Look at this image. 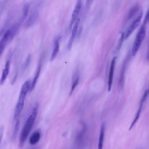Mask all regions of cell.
Returning <instances> with one entry per match:
<instances>
[{
  "label": "cell",
  "instance_id": "6da1fadb",
  "mask_svg": "<svg viewBox=\"0 0 149 149\" xmlns=\"http://www.w3.org/2000/svg\"><path fill=\"white\" fill-rule=\"evenodd\" d=\"M38 108V104L36 102L32 113L26 121L21 132L19 142V146L23 147L27 137L31 132L36 117Z\"/></svg>",
  "mask_w": 149,
  "mask_h": 149
},
{
  "label": "cell",
  "instance_id": "7a4b0ae2",
  "mask_svg": "<svg viewBox=\"0 0 149 149\" xmlns=\"http://www.w3.org/2000/svg\"><path fill=\"white\" fill-rule=\"evenodd\" d=\"M147 23L144 21L136 35L132 50V55L133 56H136L144 38L146 33Z\"/></svg>",
  "mask_w": 149,
  "mask_h": 149
},
{
  "label": "cell",
  "instance_id": "3957f363",
  "mask_svg": "<svg viewBox=\"0 0 149 149\" xmlns=\"http://www.w3.org/2000/svg\"><path fill=\"white\" fill-rule=\"evenodd\" d=\"M143 16V13H141L138 17L133 22L130 26L125 34V39L127 38L134 31L139 25L141 22Z\"/></svg>",
  "mask_w": 149,
  "mask_h": 149
},
{
  "label": "cell",
  "instance_id": "277c9868",
  "mask_svg": "<svg viewBox=\"0 0 149 149\" xmlns=\"http://www.w3.org/2000/svg\"><path fill=\"white\" fill-rule=\"evenodd\" d=\"M24 21V20L21 17L19 21L14 24L9 29L10 31V35L8 40L9 42H10L13 40Z\"/></svg>",
  "mask_w": 149,
  "mask_h": 149
},
{
  "label": "cell",
  "instance_id": "5b68a950",
  "mask_svg": "<svg viewBox=\"0 0 149 149\" xmlns=\"http://www.w3.org/2000/svg\"><path fill=\"white\" fill-rule=\"evenodd\" d=\"M81 8V3L80 1H79L75 9L73 10L71 17L70 24L69 26V31L70 33L71 32L72 30V26L73 24L77 21L78 15Z\"/></svg>",
  "mask_w": 149,
  "mask_h": 149
},
{
  "label": "cell",
  "instance_id": "8992f818",
  "mask_svg": "<svg viewBox=\"0 0 149 149\" xmlns=\"http://www.w3.org/2000/svg\"><path fill=\"white\" fill-rule=\"evenodd\" d=\"M10 35V31L8 30L5 33L0 41V55L1 56L5 48L8 40Z\"/></svg>",
  "mask_w": 149,
  "mask_h": 149
},
{
  "label": "cell",
  "instance_id": "52a82bcc",
  "mask_svg": "<svg viewBox=\"0 0 149 149\" xmlns=\"http://www.w3.org/2000/svg\"><path fill=\"white\" fill-rule=\"evenodd\" d=\"M116 58V57H114L112 59L111 62L108 82V91H110L111 90L112 84V83L114 65L115 64Z\"/></svg>",
  "mask_w": 149,
  "mask_h": 149
},
{
  "label": "cell",
  "instance_id": "ba28073f",
  "mask_svg": "<svg viewBox=\"0 0 149 149\" xmlns=\"http://www.w3.org/2000/svg\"><path fill=\"white\" fill-rule=\"evenodd\" d=\"M38 15V11L36 10L33 12L25 23V27L28 28L32 26L37 19Z\"/></svg>",
  "mask_w": 149,
  "mask_h": 149
},
{
  "label": "cell",
  "instance_id": "9c48e42d",
  "mask_svg": "<svg viewBox=\"0 0 149 149\" xmlns=\"http://www.w3.org/2000/svg\"><path fill=\"white\" fill-rule=\"evenodd\" d=\"M39 130L35 131L30 136L29 141L31 145H34L39 141L41 137V133Z\"/></svg>",
  "mask_w": 149,
  "mask_h": 149
},
{
  "label": "cell",
  "instance_id": "30bf717a",
  "mask_svg": "<svg viewBox=\"0 0 149 149\" xmlns=\"http://www.w3.org/2000/svg\"><path fill=\"white\" fill-rule=\"evenodd\" d=\"M10 68V61H7L6 63L5 67L2 72L0 82L1 85H3L5 82L9 74Z\"/></svg>",
  "mask_w": 149,
  "mask_h": 149
},
{
  "label": "cell",
  "instance_id": "8fae6325",
  "mask_svg": "<svg viewBox=\"0 0 149 149\" xmlns=\"http://www.w3.org/2000/svg\"><path fill=\"white\" fill-rule=\"evenodd\" d=\"M127 59H128L126 58L124 63L120 76L118 84L119 87L121 89H123L124 86V74Z\"/></svg>",
  "mask_w": 149,
  "mask_h": 149
},
{
  "label": "cell",
  "instance_id": "7c38bea8",
  "mask_svg": "<svg viewBox=\"0 0 149 149\" xmlns=\"http://www.w3.org/2000/svg\"><path fill=\"white\" fill-rule=\"evenodd\" d=\"M60 38H58L55 41L54 48L50 58L51 61H54L58 53L59 49V40Z\"/></svg>",
  "mask_w": 149,
  "mask_h": 149
},
{
  "label": "cell",
  "instance_id": "4fadbf2b",
  "mask_svg": "<svg viewBox=\"0 0 149 149\" xmlns=\"http://www.w3.org/2000/svg\"><path fill=\"white\" fill-rule=\"evenodd\" d=\"M105 129V125L104 123H103L102 124L100 128V136L98 144V148L99 149H102V148Z\"/></svg>",
  "mask_w": 149,
  "mask_h": 149
},
{
  "label": "cell",
  "instance_id": "5bb4252c",
  "mask_svg": "<svg viewBox=\"0 0 149 149\" xmlns=\"http://www.w3.org/2000/svg\"><path fill=\"white\" fill-rule=\"evenodd\" d=\"M31 84V81L29 80L25 81L21 87L20 93L26 95L28 91L30 90Z\"/></svg>",
  "mask_w": 149,
  "mask_h": 149
},
{
  "label": "cell",
  "instance_id": "9a60e30c",
  "mask_svg": "<svg viewBox=\"0 0 149 149\" xmlns=\"http://www.w3.org/2000/svg\"><path fill=\"white\" fill-rule=\"evenodd\" d=\"M41 65L40 63V64H39L38 66L36 74L34 76L33 80V81L32 83L31 88L29 91L30 92L33 91L36 84L40 74L41 69Z\"/></svg>",
  "mask_w": 149,
  "mask_h": 149
},
{
  "label": "cell",
  "instance_id": "2e32d148",
  "mask_svg": "<svg viewBox=\"0 0 149 149\" xmlns=\"http://www.w3.org/2000/svg\"><path fill=\"white\" fill-rule=\"evenodd\" d=\"M24 105V104L17 103L15 107L14 114V119H17L19 117L21 111L23 108Z\"/></svg>",
  "mask_w": 149,
  "mask_h": 149
},
{
  "label": "cell",
  "instance_id": "e0dca14e",
  "mask_svg": "<svg viewBox=\"0 0 149 149\" xmlns=\"http://www.w3.org/2000/svg\"><path fill=\"white\" fill-rule=\"evenodd\" d=\"M138 6L137 5H136L132 7L128 13L127 16V19L129 20L132 18L138 11Z\"/></svg>",
  "mask_w": 149,
  "mask_h": 149
},
{
  "label": "cell",
  "instance_id": "ac0fdd59",
  "mask_svg": "<svg viewBox=\"0 0 149 149\" xmlns=\"http://www.w3.org/2000/svg\"><path fill=\"white\" fill-rule=\"evenodd\" d=\"M19 125L20 122L19 120L18 119H17V120L15 124L14 129L12 137V139L13 141L16 139L17 137L19 130Z\"/></svg>",
  "mask_w": 149,
  "mask_h": 149
},
{
  "label": "cell",
  "instance_id": "d6986e66",
  "mask_svg": "<svg viewBox=\"0 0 149 149\" xmlns=\"http://www.w3.org/2000/svg\"><path fill=\"white\" fill-rule=\"evenodd\" d=\"M142 105L143 104H141H141L140 103V105L139 109H138V111H137L134 120H133L132 122V124L130 126V127L129 129V130H131L133 127L134 126L135 124L136 123L137 120L138 119L141 113Z\"/></svg>",
  "mask_w": 149,
  "mask_h": 149
},
{
  "label": "cell",
  "instance_id": "ffe728a7",
  "mask_svg": "<svg viewBox=\"0 0 149 149\" xmlns=\"http://www.w3.org/2000/svg\"><path fill=\"white\" fill-rule=\"evenodd\" d=\"M79 21L80 19L79 18L77 19L72 30L71 37L73 40L74 39L76 36Z\"/></svg>",
  "mask_w": 149,
  "mask_h": 149
},
{
  "label": "cell",
  "instance_id": "44dd1931",
  "mask_svg": "<svg viewBox=\"0 0 149 149\" xmlns=\"http://www.w3.org/2000/svg\"><path fill=\"white\" fill-rule=\"evenodd\" d=\"M31 55L30 54H29L28 55L23 64V71L26 70L29 67L31 62Z\"/></svg>",
  "mask_w": 149,
  "mask_h": 149
},
{
  "label": "cell",
  "instance_id": "7402d4cb",
  "mask_svg": "<svg viewBox=\"0 0 149 149\" xmlns=\"http://www.w3.org/2000/svg\"><path fill=\"white\" fill-rule=\"evenodd\" d=\"M124 39H125V34L123 32H121V37L119 40L117 46V50H120L121 48Z\"/></svg>",
  "mask_w": 149,
  "mask_h": 149
},
{
  "label": "cell",
  "instance_id": "603a6c76",
  "mask_svg": "<svg viewBox=\"0 0 149 149\" xmlns=\"http://www.w3.org/2000/svg\"><path fill=\"white\" fill-rule=\"evenodd\" d=\"M149 94V88L146 90L145 91L142 98L140 101V103L143 104L146 100L148 95Z\"/></svg>",
  "mask_w": 149,
  "mask_h": 149
},
{
  "label": "cell",
  "instance_id": "cb8c5ba5",
  "mask_svg": "<svg viewBox=\"0 0 149 149\" xmlns=\"http://www.w3.org/2000/svg\"><path fill=\"white\" fill-rule=\"evenodd\" d=\"M79 77H77L76 78V79L74 81V82L73 83L72 86L71 92L70 93V95H71L73 91L74 90L75 87L78 84L79 81Z\"/></svg>",
  "mask_w": 149,
  "mask_h": 149
},
{
  "label": "cell",
  "instance_id": "d4e9b609",
  "mask_svg": "<svg viewBox=\"0 0 149 149\" xmlns=\"http://www.w3.org/2000/svg\"><path fill=\"white\" fill-rule=\"evenodd\" d=\"M72 40H73L72 37H71L67 44V48L69 50H70L71 49Z\"/></svg>",
  "mask_w": 149,
  "mask_h": 149
},
{
  "label": "cell",
  "instance_id": "484cf974",
  "mask_svg": "<svg viewBox=\"0 0 149 149\" xmlns=\"http://www.w3.org/2000/svg\"><path fill=\"white\" fill-rule=\"evenodd\" d=\"M4 127L3 126H2L1 127L0 129V142L1 143V141L2 140V138L3 136V130Z\"/></svg>",
  "mask_w": 149,
  "mask_h": 149
},
{
  "label": "cell",
  "instance_id": "4316f807",
  "mask_svg": "<svg viewBox=\"0 0 149 149\" xmlns=\"http://www.w3.org/2000/svg\"><path fill=\"white\" fill-rule=\"evenodd\" d=\"M144 21L146 22L147 23H149V9L146 14Z\"/></svg>",
  "mask_w": 149,
  "mask_h": 149
},
{
  "label": "cell",
  "instance_id": "83f0119b",
  "mask_svg": "<svg viewBox=\"0 0 149 149\" xmlns=\"http://www.w3.org/2000/svg\"><path fill=\"white\" fill-rule=\"evenodd\" d=\"M147 59L148 60H149V47L148 49V50L147 54Z\"/></svg>",
  "mask_w": 149,
  "mask_h": 149
},
{
  "label": "cell",
  "instance_id": "f1b7e54d",
  "mask_svg": "<svg viewBox=\"0 0 149 149\" xmlns=\"http://www.w3.org/2000/svg\"><path fill=\"white\" fill-rule=\"evenodd\" d=\"M93 0H87V2L91 4Z\"/></svg>",
  "mask_w": 149,
  "mask_h": 149
}]
</instances>
